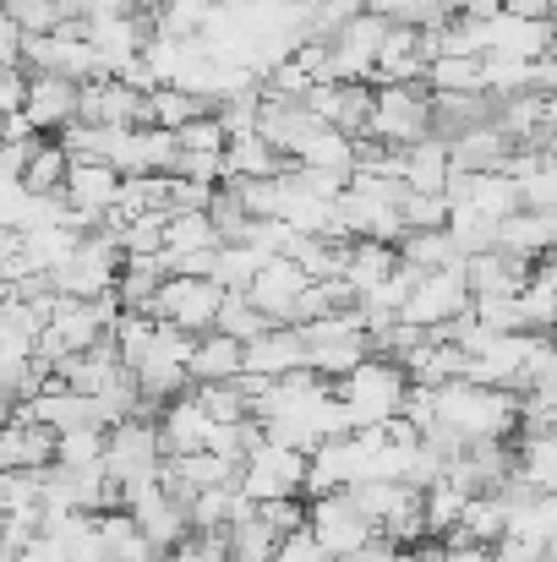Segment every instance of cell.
I'll use <instances>...</instances> for the list:
<instances>
[{
    "instance_id": "29",
    "label": "cell",
    "mask_w": 557,
    "mask_h": 562,
    "mask_svg": "<svg viewBox=\"0 0 557 562\" xmlns=\"http://www.w3.org/2000/svg\"><path fill=\"white\" fill-rule=\"evenodd\" d=\"M165 279H170V273H165V257H126V268H121V279H115L121 312H154V295H159Z\"/></svg>"
},
{
    "instance_id": "4",
    "label": "cell",
    "mask_w": 557,
    "mask_h": 562,
    "mask_svg": "<svg viewBox=\"0 0 557 562\" xmlns=\"http://www.w3.org/2000/svg\"><path fill=\"white\" fill-rule=\"evenodd\" d=\"M367 137L382 148H410L432 137V88L426 82H388L371 93Z\"/></svg>"
},
{
    "instance_id": "16",
    "label": "cell",
    "mask_w": 557,
    "mask_h": 562,
    "mask_svg": "<svg viewBox=\"0 0 557 562\" xmlns=\"http://www.w3.org/2000/svg\"><path fill=\"white\" fill-rule=\"evenodd\" d=\"M465 284H470V301H487V295L514 301L531 284V262H520V257H509V251L492 246V251L465 257Z\"/></svg>"
},
{
    "instance_id": "6",
    "label": "cell",
    "mask_w": 557,
    "mask_h": 562,
    "mask_svg": "<svg viewBox=\"0 0 557 562\" xmlns=\"http://www.w3.org/2000/svg\"><path fill=\"white\" fill-rule=\"evenodd\" d=\"M307 525H312V536L323 541V552H328L334 562L356 558V552H367L371 541H382V536H377V525L361 514V503H356L350 492L307 497Z\"/></svg>"
},
{
    "instance_id": "27",
    "label": "cell",
    "mask_w": 557,
    "mask_h": 562,
    "mask_svg": "<svg viewBox=\"0 0 557 562\" xmlns=\"http://www.w3.org/2000/svg\"><path fill=\"white\" fill-rule=\"evenodd\" d=\"M296 170L350 181V176H356V143H350V137H339L334 126H323V132H312V143L296 154Z\"/></svg>"
},
{
    "instance_id": "9",
    "label": "cell",
    "mask_w": 557,
    "mask_h": 562,
    "mask_svg": "<svg viewBox=\"0 0 557 562\" xmlns=\"http://www.w3.org/2000/svg\"><path fill=\"white\" fill-rule=\"evenodd\" d=\"M470 312V284H465V268H443V273H421L415 279V290H410V301H404V323H415V328H426V334H437V328H448L454 317H465Z\"/></svg>"
},
{
    "instance_id": "19",
    "label": "cell",
    "mask_w": 557,
    "mask_h": 562,
    "mask_svg": "<svg viewBox=\"0 0 557 562\" xmlns=\"http://www.w3.org/2000/svg\"><path fill=\"white\" fill-rule=\"evenodd\" d=\"M448 176H454V148H448V137H421V143H410L404 148V159H399V187L404 191H426V196H443L448 191Z\"/></svg>"
},
{
    "instance_id": "53",
    "label": "cell",
    "mask_w": 557,
    "mask_h": 562,
    "mask_svg": "<svg viewBox=\"0 0 557 562\" xmlns=\"http://www.w3.org/2000/svg\"><path fill=\"white\" fill-rule=\"evenodd\" d=\"M16 562H71V558H66V547H60L55 536H33V541H27V552H22Z\"/></svg>"
},
{
    "instance_id": "36",
    "label": "cell",
    "mask_w": 557,
    "mask_h": 562,
    "mask_svg": "<svg viewBox=\"0 0 557 562\" xmlns=\"http://www.w3.org/2000/svg\"><path fill=\"white\" fill-rule=\"evenodd\" d=\"M263 262H268V257H257L252 246L224 240V246H219V257H213V284H219L224 295H246V284L263 273Z\"/></svg>"
},
{
    "instance_id": "55",
    "label": "cell",
    "mask_w": 557,
    "mask_h": 562,
    "mask_svg": "<svg viewBox=\"0 0 557 562\" xmlns=\"http://www.w3.org/2000/svg\"><path fill=\"white\" fill-rule=\"evenodd\" d=\"M503 11H520V16H557V0H503Z\"/></svg>"
},
{
    "instance_id": "17",
    "label": "cell",
    "mask_w": 557,
    "mask_h": 562,
    "mask_svg": "<svg viewBox=\"0 0 557 562\" xmlns=\"http://www.w3.org/2000/svg\"><path fill=\"white\" fill-rule=\"evenodd\" d=\"M22 115L38 137L49 132H66L77 121V82L66 77H27V99H22Z\"/></svg>"
},
{
    "instance_id": "26",
    "label": "cell",
    "mask_w": 557,
    "mask_h": 562,
    "mask_svg": "<svg viewBox=\"0 0 557 562\" xmlns=\"http://www.w3.org/2000/svg\"><path fill=\"white\" fill-rule=\"evenodd\" d=\"M492 93H432V132L437 137H459L470 126L492 121Z\"/></svg>"
},
{
    "instance_id": "14",
    "label": "cell",
    "mask_w": 557,
    "mask_h": 562,
    "mask_svg": "<svg viewBox=\"0 0 557 562\" xmlns=\"http://www.w3.org/2000/svg\"><path fill=\"white\" fill-rule=\"evenodd\" d=\"M55 431L49 426H38V420H27V409L16 404L11 409V420L0 426V470H55Z\"/></svg>"
},
{
    "instance_id": "12",
    "label": "cell",
    "mask_w": 557,
    "mask_h": 562,
    "mask_svg": "<svg viewBox=\"0 0 557 562\" xmlns=\"http://www.w3.org/2000/svg\"><path fill=\"white\" fill-rule=\"evenodd\" d=\"M77 121L82 126H143L148 93L126 88L121 77H93V82L77 88Z\"/></svg>"
},
{
    "instance_id": "45",
    "label": "cell",
    "mask_w": 557,
    "mask_h": 562,
    "mask_svg": "<svg viewBox=\"0 0 557 562\" xmlns=\"http://www.w3.org/2000/svg\"><path fill=\"white\" fill-rule=\"evenodd\" d=\"M399 218H404V235H421V229H448V196L404 191V196H399Z\"/></svg>"
},
{
    "instance_id": "8",
    "label": "cell",
    "mask_w": 557,
    "mask_h": 562,
    "mask_svg": "<svg viewBox=\"0 0 557 562\" xmlns=\"http://www.w3.org/2000/svg\"><path fill=\"white\" fill-rule=\"evenodd\" d=\"M165 464V442H159V420H121L104 431V470L115 475V486H132V481H154Z\"/></svg>"
},
{
    "instance_id": "28",
    "label": "cell",
    "mask_w": 557,
    "mask_h": 562,
    "mask_svg": "<svg viewBox=\"0 0 557 562\" xmlns=\"http://www.w3.org/2000/svg\"><path fill=\"white\" fill-rule=\"evenodd\" d=\"M476 492H465L459 481H432L426 492H421V519H426V536L432 541H448L454 530H459V519H465V503H470Z\"/></svg>"
},
{
    "instance_id": "7",
    "label": "cell",
    "mask_w": 557,
    "mask_h": 562,
    "mask_svg": "<svg viewBox=\"0 0 557 562\" xmlns=\"http://www.w3.org/2000/svg\"><path fill=\"white\" fill-rule=\"evenodd\" d=\"M219 306H224V290L213 284V279H191V273H170L165 284H159V295H154V323H165V328H181V334H213V323H219Z\"/></svg>"
},
{
    "instance_id": "35",
    "label": "cell",
    "mask_w": 557,
    "mask_h": 562,
    "mask_svg": "<svg viewBox=\"0 0 557 562\" xmlns=\"http://www.w3.org/2000/svg\"><path fill=\"white\" fill-rule=\"evenodd\" d=\"M202 110H213V104L197 99V93H186V88H154V93H148V121H143V126L181 132V126H191Z\"/></svg>"
},
{
    "instance_id": "39",
    "label": "cell",
    "mask_w": 557,
    "mask_h": 562,
    "mask_svg": "<svg viewBox=\"0 0 557 562\" xmlns=\"http://www.w3.org/2000/svg\"><path fill=\"white\" fill-rule=\"evenodd\" d=\"M432 93H481V55H437L426 66Z\"/></svg>"
},
{
    "instance_id": "13",
    "label": "cell",
    "mask_w": 557,
    "mask_h": 562,
    "mask_svg": "<svg viewBox=\"0 0 557 562\" xmlns=\"http://www.w3.org/2000/svg\"><path fill=\"white\" fill-rule=\"evenodd\" d=\"M307 290H312V279H307L290 257H274V262H263V273L246 284V301H252L274 328H290V317H296V306H301Z\"/></svg>"
},
{
    "instance_id": "1",
    "label": "cell",
    "mask_w": 557,
    "mask_h": 562,
    "mask_svg": "<svg viewBox=\"0 0 557 562\" xmlns=\"http://www.w3.org/2000/svg\"><path fill=\"white\" fill-rule=\"evenodd\" d=\"M437 431H448L459 448L509 442L520 431V393L481 387V382H443L437 387Z\"/></svg>"
},
{
    "instance_id": "5",
    "label": "cell",
    "mask_w": 557,
    "mask_h": 562,
    "mask_svg": "<svg viewBox=\"0 0 557 562\" xmlns=\"http://www.w3.org/2000/svg\"><path fill=\"white\" fill-rule=\"evenodd\" d=\"M235 481H241V492H246V503H252V508L279 503V497H307V453L263 437V442L241 459Z\"/></svg>"
},
{
    "instance_id": "11",
    "label": "cell",
    "mask_w": 557,
    "mask_h": 562,
    "mask_svg": "<svg viewBox=\"0 0 557 562\" xmlns=\"http://www.w3.org/2000/svg\"><path fill=\"white\" fill-rule=\"evenodd\" d=\"M82 33H88V44L99 49L104 77H115V71H126V66L148 49L154 22H148L143 11H121V16H93V22H82Z\"/></svg>"
},
{
    "instance_id": "34",
    "label": "cell",
    "mask_w": 557,
    "mask_h": 562,
    "mask_svg": "<svg viewBox=\"0 0 557 562\" xmlns=\"http://www.w3.org/2000/svg\"><path fill=\"white\" fill-rule=\"evenodd\" d=\"M213 11H219L213 0H154L148 5V22L165 38H202V27H208Z\"/></svg>"
},
{
    "instance_id": "15",
    "label": "cell",
    "mask_w": 557,
    "mask_h": 562,
    "mask_svg": "<svg viewBox=\"0 0 557 562\" xmlns=\"http://www.w3.org/2000/svg\"><path fill=\"white\" fill-rule=\"evenodd\" d=\"M66 207L71 213H88V218H110L115 196H121V170L104 165V159H71V176H66Z\"/></svg>"
},
{
    "instance_id": "37",
    "label": "cell",
    "mask_w": 557,
    "mask_h": 562,
    "mask_svg": "<svg viewBox=\"0 0 557 562\" xmlns=\"http://www.w3.org/2000/svg\"><path fill=\"white\" fill-rule=\"evenodd\" d=\"M514 470L536 492H557V437H525V442H514Z\"/></svg>"
},
{
    "instance_id": "31",
    "label": "cell",
    "mask_w": 557,
    "mask_h": 562,
    "mask_svg": "<svg viewBox=\"0 0 557 562\" xmlns=\"http://www.w3.org/2000/svg\"><path fill=\"white\" fill-rule=\"evenodd\" d=\"M66 176H71V159L55 137H38V148L27 154L22 165V191L27 196H60L66 191Z\"/></svg>"
},
{
    "instance_id": "3",
    "label": "cell",
    "mask_w": 557,
    "mask_h": 562,
    "mask_svg": "<svg viewBox=\"0 0 557 562\" xmlns=\"http://www.w3.org/2000/svg\"><path fill=\"white\" fill-rule=\"evenodd\" d=\"M126 268V251L115 240V229H93L77 240V251L49 273V290L55 295H71V301H104L115 295V279Z\"/></svg>"
},
{
    "instance_id": "32",
    "label": "cell",
    "mask_w": 557,
    "mask_h": 562,
    "mask_svg": "<svg viewBox=\"0 0 557 562\" xmlns=\"http://www.w3.org/2000/svg\"><path fill=\"white\" fill-rule=\"evenodd\" d=\"M399 268V246H388V240H350V262H345V284L356 290V301L377 290L388 273Z\"/></svg>"
},
{
    "instance_id": "42",
    "label": "cell",
    "mask_w": 557,
    "mask_h": 562,
    "mask_svg": "<svg viewBox=\"0 0 557 562\" xmlns=\"http://www.w3.org/2000/svg\"><path fill=\"white\" fill-rule=\"evenodd\" d=\"M224 547H230V562H274V547H279V536L257 519V508H252V519H241L230 536H224Z\"/></svg>"
},
{
    "instance_id": "23",
    "label": "cell",
    "mask_w": 557,
    "mask_h": 562,
    "mask_svg": "<svg viewBox=\"0 0 557 562\" xmlns=\"http://www.w3.org/2000/svg\"><path fill=\"white\" fill-rule=\"evenodd\" d=\"M246 372V345H235L230 334H197L191 345V387H208V382H235Z\"/></svg>"
},
{
    "instance_id": "25",
    "label": "cell",
    "mask_w": 557,
    "mask_h": 562,
    "mask_svg": "<svg viewBox=\"0 0 557 562\" xmlns=\"http://www.w3.org/2000/svg\"><path fill=\"white\" fill-rule=\"evenodd\" d=\"M44 475L49 470H0V519H22L44 530Z\"/></svg>"
},
{
    "instance_id": "46",
    "label": "cell",
    "mask_w": 557,
    "mask_h": 562,
    "mask_svg": "<svg viewBox=\"0 0 557 562\" xmlns=\"http://www.w3.org/2000/svg\"><path fill=\"white\" fill-rule=\"evenodd\" d=\"M0 11H5L22 33H60V27H66L60 0H0Z\"/></svg>"
},
{
    "instance_id": "56",
    "label": "cell",
    "mask_w": 557,
    "mask_h": 562,
    "mask_svg": "<svg viewBox=\"0 0 557 562\" xmlns=\"http://www.w3.org/2000/svg\"><path fill=\"white\" fill-rule=\"evenodd\" d=\"M345 562H399V547H388V541H371L367 552H356V558Z\"/></svg>"
},
{
    "instance_id": "33",
    "label": "cell",
    "mask_w": 557,
    "mask_h": 562,
    "mask_svg": "<svg viewBox=\"0 0 557 562\" xmlns=\"http://www.w3.org/2000/svg\"><path fill=\"white\" fill-rule=\"evenodd\" d=\"M399 262L415 268V273H443V268H465L459 246L448 229H421V235H404L399 240Z\"/></svg>"
},
{
    "instance_id": "30",
    "label": "cell",
    "mask_w": 557,
    "mask_h": 562,
    "mask_svg": "<svg viewBox=\"0 0 557 562\" xmlns=\"http://www.w3.org/2000/svg\"><path fill=\"white\" fill-rule=\"evenodd\" d=\"M503 536H509V508H503V497H498V492H476V497L465 503V519H459V530H454L448 541L498 547Z\"/></svg>"
},
{
    "instance_id": "18",
    "label": "cell",
    "mask_w": 557,
    "mask_h": 562,
    "mask_svg": "<svg viewBox=\"0 0 557 562\" xmlns=\"http://www.w3.org/2000/svg\"><path fill=\"white\" fill-rule=\"evenodd\" d=\"M498 251L520 257V262H542L557 251V213H536V207H520L498 224Z\"/></svg>"
},
{
    "instance_id": "54",
    "label": "cell",
    "mask_w": 557,
    "mask_h": 562,
    "mask_svg": "<svg viewBox=\"0 0 557 562\" xmlns=\"http://www.w3.org/2000/svg\"><path fill=\"white\" fill-rule=\"evenodd\" d=\"M443 552H448V562H498L492 547H476V541H443Z\"/></svg>"
},
{
    "instance_id": "10",
    "label": "cell",
    "mask_w": 557,
    "mask_h": 562,
    "mask_svg": "<svg viewBox=\"0 0 557 562\" xmlns=\"http://www.w3.org/2000/svg\"><path fill=\"white\" fill-rule=\"evenodd\" d=\"M388 38V22L377 11L350 16L334 38H328V60H334V82H371L377 71V49Z\"/></svg>"
},
{
    "instance_id": "2",
    "label": "cell",
    "mask_w": 557,
    "mask_h": 562,
    "mask_svg": "<svg viewBox=\"0 0 557 562\" xmlns=\"http://www.w3.org/2000/svg\"><path fill=\"white\" fill-rule=\"evenodd\" d=\"M334 393H339V404H345V415H350V431H361V426H388V420L404 415L410 376H404L399 361H388V356H367L345 382H334Z\"/></svg>"
},
{
    "instance_id": "21",
    "label": "cell",
    "mask_w": 557,
    "mask_h": 562,
    "mask_svg": "<svg viewBox=\"0 0 557 562\" xmlns=\"http://www.w3.org/2000/svg\"><path fill=\"white\" fill-rule=\"evenodd\" d=\"M388 82H426V44H421V27H388V38H382V49H377L371 88H388Z\"/></svg>"
},
{
    "instance_id": "50",
    "label": "cell",
    "mask_w": 557,
    "mask_h": 562,
    "mask_svg": "<svg viewBox=\"0 0 557 562\" xmlns=\"http://www.w3.org/2000/svg\"><path fill=\"white\" fill-rule=\"evenodd\" d=\"M274 562H334V558L323 552V541H318V536H312V525H307V530H296V536H279Z\"/></svg>"
},
{
    "instance_id": "44",
    "label": "cell",
    "mask_w": 557,
    "mask_h": 562,
    "mask_svg": "<svg viewBox=\"0 0 557 562\" xmlns=\"http://www.w3.org/2000/svg\"><path fill=\"white\" fill-rule=\"evenodd\" d=\"M165 224H170V213H143V218L121 224L115 240H121L126 257H159L165 251Z\"/></svg>"
},
{
    "instance_id": "24",
    "label": "cell",
    "mask_w": 557,
    "mask_h": 562,
    "mask_svg": "<svg viewBox=\"0 0 557 562\" xmlns=\"http://www.w3.org/2000/svg\"><path fill=\"white\" fill-rule=\"evenodd\" d=\"M285 170H290V159L274 143H263L257 132L230 137V148H224V181H274Z\"/></svg>"
},
{
    "instance_id": "41",
    "label": "cell",
    "mask_w": 557,
    "mask_h": 562,
    "mask_svg": "<svg viewBox=\"0 0 557 562\" xmlns=\"http://www.w3.org/2000/svg\"><path fill=\"white\" fill-rule=\"evenodd\" d=\"M514 312H520V334H547L553 339L557 328V290H547V284H525L520 295H514Z\"/></svg>"
},
{
    "instance_id": "20",
    "label": "cell",
    "mask_w": 557,
    "mask_h": 562,
    "mask_svg": "<svg viewBox=\"0 0 557 562\" xmlns=\"http://www.w3.org/2000/svg\"><path fill=\"white\" fill-rule=\"evenodd\" d=\"M208 437H213V420H208V409L197 404L191 387L159 409V442H165V459H176V453H202Z\"/></svg>"
},
{
    "instance_id": "48",
    "label": "cell",
    "mask_w": 557,
    "mask_h": 562,
    "mask_svg": "<svg viewBox=\"0 0 557 562\" xmlns=\"http://www.w3.org/2000/svg\"><path fill=\"white\" fill-rule=\"evenodd\" d=\"M257 519H263L274 536H296V530H307V497H279V503H263V508H257Z\"/></svg>"
},
{
    "instance_id": "38",
    "label": "cell",
    "mask_w": 557,
    "mask_h": 562,
    "mask_svg": "<svg viewBox=\"0 0 557 562\" xmlns=\"http://www.w3.org/2000/svg\"><path fill=\"white\" fill-rule=\"evenodd\" d=\"M213 246H224V240H219V229H213L208 213H170V224H165V251L170 257L213 251Z\"/></svg>"
},
{
    "instance_id": "47",
    "label": "cell",
    "mask_w": 557,
    "mask_h": 562,
    "mask_svg": "<svg viewBox=\"0 0 557 562\" xmlns=\"http://www.w3.org/2000/svg\"><path fill=\"white\" fill-rule=\"evenodd\" d=\"M176 137H181V154H224V148H230V132H224V121H219L213 110H202Z\"/></svg>"
},
{
    "instance_id": "22",
    "label": "cell",
    "mask_w": 557,
    "mask_h": 562,
    "mask_svg": "<svg viewBox=\"0 0 557 562\" xmlns=\"http://www.w3.org/2000/svg\"><path fill=\"white\" fill-rule=\"evenodd\" d=\"M246 372L268 376V382H279V376H290V372H307V339H301V328H268L257 345H246Z\"/></svg>"
},
{
    "instance_id": "43",
    "label": "cell",
    "mask_w": 557,
    "mask_h": 562,
    "mask_svg": "<svg viewBox=\"0 0 557 562\" xmlns=\"http://www.w3.org/2000/svg\"><path fill=\"white\" fill-rule=\"evenodd\" d=\"M99 459H104V426L60 431V442H55V464L60 470H82V464H99Z\"/></svg>"
},
{
    "instance_id": "51",
    "label": "cell",
    "mask_w": 557,
    "mask_h": 562,
    "mask_svg": "<svg viewBox=\"0 0 557 562\" xmlns=\"http://www.w3.org/2000/svg\"><path fill=\"white\" fill-rule=\"evenodd\" d=\"M213 191L219 187H197V181H186V176H170V213H208Z\"/></svg>"
},
{
    "instance_id": "49",
    "label": "cell",
    "mask_w": 557,
    "mask_h": 562,
    "mask_svg": "<svg viewBox=\"0 0 557 562\" xmlns=\"http://www.w3.org/2000/svg\"><path fill=\"white\" fill-rule=\"evenodd\" d=\"M208 218H213L219 240H241V229H246V213H241V202H235V191H230V187L213 191V202H208Z\"/></svg>"
},
{
    "instance_id": "40",
    "label": "cell",
    "mask_w": 557,
    "mask_h": 562,
    "mask_svg": "<svg viewBox=\"0 0 557 562\" xmlns=\"http://www.w3.org/2000/svg\"><path fill=\"white\" fill-rule=\"evenodd\" d=\"M213 328H219V334H230L235 345H257L274 323H268L246 295H224V306H219V323H213Z\"/></svg>"
},
{
    "instance_id": "52",
    "label": "cell",
    "mask_w": 557,
    "mask_h": 562,
    "mask_svg": "<svg viewBox=\"0 0 557 562\" xmlns=\"http://www.w3.org/2000/svg\"><path fill=\"white\" fill-rule=\"evenodd\" d=\"M22 38H27V33L0 11V71H22Z\"/></svg>"
}]
</instances>
